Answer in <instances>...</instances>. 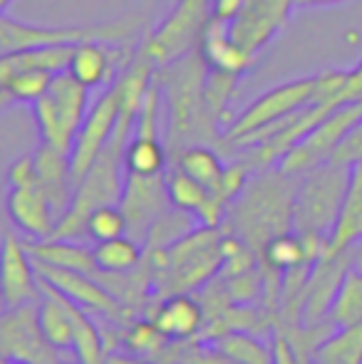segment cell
I'll list each match as a JSON object with an SVG mask.
<instances>
[{"label": "cell", "mask_w": 362, "mask_h": 364, "mask_svg": "<svg viewBox=\"0 0 362 364\" xmlns=\"http://www.w3.org/2000/svg\"><path fill=\"white\" fill-rule=\"evenodd\" d=\"M295 188L298 176H290L278 166L256 171L241 196L228 206L223 228L241 235L261 258V250L268 240L293 230Z\"/></svg>", "instance_id": "1"}, {"label": "cell", "mask_w": 362, "mask_h": 364, "mask_svg": "<svg viewBox=\"0 0 362 364\" xmlns=\"http://www.w3.org/2000/svg\"><path fill=\"white\" fill-rule=\"evenodd\" d=\"M223 225H196L164 250H144L151 260L156 290L161 297L171 292H193L211 283L223 268Z\"/></svg>", "instance_id": "2"}, {"label": "cell", "mask_w": 362, "mask_h": 364, "mask_svg": "<svg viewBox=\"0 0 362 364\" xmlns=\"http://www.w3.org/2000/svg\"><path fill=\"white\" fill-rule=\"evenodd\" d=\"M139 28V18H122L110 23L92 25H35L13 20L0 13V55L18 53L28 48H48V45H80V43H129Z\"/></svg>", "instance_id": "3"}, {"label": "cell", "mask_w": 362, "mask_h": 364, "mask_svg": "<svg viewBox=\"0 0 362 364\" xmlns=\"http://www.w3.org/2000/svg\"><path fill=\"white\" fill-rule=\"evenodd\" d=\"M350 181V164L325 161L298 176L293 203V230L298 233H333Z\"/></svg>", "instance_id": "4"}, {"label": "cell", "mask_w": 362, "mask_h": 364, "mask_svg": "<svg viewBox=\"0 0 362 364\" xmlns=\"http://www.w3.org/2000/svg\"><path fill=\"white\" fill-rule=\"evenodd\" d=\"M30 107H33L40 141L63 154H70L92 107L90 90L80 85L70 73H60L55 75L50 90Z\"/></svg>", "instance_id": "5"}, {"label": "cell", "mask_w": 362, "mask_h": 364, "mask_svg": "<svg viewBox=\"0 0 362 364\" xmlns=\"http://www.w3.org/2000/svg\"><path fill=\"white\" fill-rule=\"evenodd\" d=\"M315 100H320L318 75L300 77V80H290L280 87H273L266 95L256 97L241 114L233 117L231 127L223 132L218 144L223 149H233L236 144H241L243 139H248V136L290 119V117L298 114L303 107H308Z\"/></svg>", "instance_id": "6"}, {"label": "cell", "mask_w": 362, "mask_h": 364, "mask_svg": "<svg viewBox=\"0 0 362 364\" xmlns=\"http://www.w3.org/2000/svg\"><path fill=\"white\" fill-rule=\"evenodd\" d=\"M211 23V0H176L164 20L142 43L156 68L196 53Z\"/></svg>", "instance_id": "7"}, {"label": "cell", "mask_w": 362, "mask_h": 364, "mask_svg": "<svg viewBox=\"0 0 362 364\" xmlns=\"http://www.w3.org/2000/svg\"><path fill=\"white\" fill-rule=\"evenodd\" d=\"M362 119V100L348 102V105L333 109L300 144H295L280 159L278 168L290 176H300V173L310 171L318 164H325L335 156L348 134L360 124Z\"/></svg>", "instance_id": "8"}, {"label": "cell", "mask_w": 362, "mask_h": 364, "mask_svg": "<svg viewBox=\"0 0 362 364\" xmlns=\"http://www.w3.org/2000/svg\"><path fill=\"white\" fill-rule=\"evenodd\" d=\"M0 355L10 362L58 364L63 352L48 340L40 325L38 302L20 307H5L0 315Z\"/></svg>", "instance_id": "9"}, {"label": "cell", "mask_w": 362, "mask_h": 364, "mask_svg": "<svg viewBox=\"0 0 362 364\" xmlns=\"http://www.w3.org/2000/svg\"><path fill=\"white\" fill-rule=\"evenodd\" d=\"M119 114H122L119 95H117V85L112 82L110 87H105L100 100L92 102L87 117H85V124L80 127V134L75 139L73 151H70V166H73L75 186L87 176L92 164L97 161L102 149L112 139V134L117 129V122H119Z\"/></svg>", "instance_id": "10"}, {"label": "cell", "mask_w": 362, "mask_h": 364, "mask_svg": "<svg viewBox=\"0 0 362 364\" xmlns=\"http://www.w3.org/2000/svg\"><path fill=\"white\" fill-rule=\"evenodd\" d=\"M35 268L43 280H48L53 288H58L65 297H70L73 302H78L85 310H95L102 315L112 317V320H127L124 302L119 297H115L105 283L95 280V275L80 273V270L60 268V265H50L43 260H35Z\"/></svg>", "instance_id": "11"}, {"label": "cell", "mask_w": 362, "mask_h": 364, "mask_svg": "<svg viewBox=\"0 0 362 364\" xmlns=\"http://www.w3.org/2000/svg\"><path fill=\"white\" fill-rule=\"evenodd\" d=\"M293 10L295 0H246L231 23V38L248 55L258 58V53L285 28Z\"/></svg>", "instance_id": "12"}, {"label": "cell", "mask_w": 362, "mask_h": 364, "mask_svg": "<svg viewBox=\"0 0 362 364\" xmlns=\"http://www.w3.org/2000/svg\"><path fill=\"white\" fill-rule=\"evenodd\" d=\"M119 206L124 208L127 220H129V235L144 245L151 225L166 211L174 208L169 201V193H166V173H161V176H132V173H127Z\"/></svg>", "instance_id": "13"}, {"label": "cell", "mask_w": 362, "mask_h": 364, "mask_svg": "<svg viewBox=\"0 0 362 364\" xmlns=\"http://www.w3.org/2000/svg\"><path fill=\"white\" fill-rule=\"evenodd\" d=\"M0 290H3V307L30 305V302H40L43 297L35 258L28 253L23 238H18L13 230H5L3 235Z\"/></svg>", "instance_id": "14"}, {"label": "cell", "mask_w": 362, "mask_h": 364, "mask_svg": "<svg viewBox=\"0 0 362 364\" xmlns=\"http://www.w3.org/2000/svg\"><path fill=\"white\" fill-rule=\"evenodd\" d=\"M350 253L328 255L313 265V273L308 278L303 292V307H300V325L318 327L328 320V312L333 307V300L340 290L345 273L350 268Z\"/></svg>", "instance_id": "15"}, {"label": "cell", "mask_w": 362, "mask_h": 364, "mask_svg": "<svg viewBox=\"0 0 362 364\" xmlns=\"http://www.w3.org/2000/svg\"><path fill=\"white\" fill-rule=\"evenodd\" d=\"M129 43L110 45V43H80L75 45L73 60H70L68 73L85 85L87 90H97V87H110L117 80V73L132 63L134 55L127 50Z\"/></svg>", "instance_id": "16"}, {"label": "cell", "mask_w": 362, "mask_h": 364, "mask_svg": "<svg viewBox=\"0 0 362 364\" xmlns=\"http://www.w3.org/2000/svg\"><path fill=\"white\" fill-rule=\"evenodd\" d=\"M5 206H8V216L15 228L28 240H45L55 235L58 216H55L48 193L38 181L28 186H10Z\"/></svg>", "instance_id": "17"}, {"label": "cell", "mask_w": 362, "mask_h": 364, "mask_svg": "<svg viewBox=\"0 0 362 364\" xmlns=\"http://www.w3.org/2000/svg\"><path fill=\"white\" fill-rule=\"evenodd\" d=\"M147 317H151L171 342L198 340L206 325V310H203L201 297L191 292H171L161 297L159 305Z\"/></svg>", "instance_id": "18"}, {"label": "cell", "mask_w": 362, "mask_h": 364, "mask_svg": "<svg viewBox=\"0 0 362 364\" xmlns=\"http://www.w3.org/2000/svg\"><path fill=\"white\" fill-rule=\"evenodd\" d=\"M166 193H169L171 206L179 208V211L191 213L201 225L218 228L226 220L228 213L226 203L218 201L211 188L203 186L196 178H191L188 173H183L181 168H171L166 173Z\"/></svg>", "instance_id": "19"}, {"label": "cell", "mask_w": 362, "mask_h": 364, "mask_svg": "<svg viewBox=\"0 0 362 364\" xmlns=\"http://www.w3.org/2000/svg\"><path fill=\"white\" fill-rule=\"evenodd\" d=\"M33 156L35 168H38V183L48 193L55 216L60 220L70 211L75 201V191H78L73 178V166H70V154H63L55 146L40 141V149Z\"/></svg>", "instance_id": "20"}, {"label": "cell", "mask_w": 362, "mask_h": 364, "mask_svg": "<svg viewBox=\"0 0 362 364\" xmlns=\"http://www.w3.org/2000/svg\"><path fill=\"white\" fill-rule=\"evenodd\" d=\"M198 53H201L203 63L211 70H223V73H233V75L248 73L256 65V58L248 55L231 38V23H223V20H213V18L208 23L206 33H203Z\"/></svg>", "instance_id": "21"}, {"label": "cell", "mask_w": 362, "mask_h": 364, "mask_svg": "<svg viewBox=\"0 0 362 364\" xmlns=\"http://www.w3.org/2000/svg\"><path fill=\"white\" fill-rule=\"evenodd\" d=\"M362 243V161L350 166V181L345 191L340 216L330 233V255L350 253Z\"/></svg>", "instance_id": "22"}, {"label": "cell", "mask_w": 362, "mask_h": 364, "mask_svg": "<svg viewBox=\"0 0 362 364\" xmlns=\"http://www.w3.org/2000/svg\"><path fill=\"white\" fill-rule=\"evenodd\" d=\"M40 288H43V297L38 302V310L43 332L63 355H73V312H70V300L43 278H40Z\"/></svg>", "instance_id": "23"}, {"label": "cell", "mask_w": 362, "mask_h": 364, "mask_svg": "<svg viewBox=\"0 0 362 364\" xmlns=\"http://www.w3.org/2000/svg\"><path fill=\"white\" fill-rule=\"evenodd\" d=\"M23 243L35 260H43V263H50V265H60V268L80 270V273H90V275L100 273L92 248H85L80 240H68V238L28 240V238H23Z\"/></svg>", "instance_id": "24"}, {"label": "cell", "mask_w": 362, "mask_h": 364, "mask_svg": "<svg viewBox=\"0 0 362 364\" xmlns=\"http://www.w3.org/2000/svg\"><path fill=\"white\" fill-rule=\"evenodd\" d=\"M75 45H48V48H28L18 53L0 55V77L15 70H43V73H68Z\"/></svg>", "instance_id": "25"}, {"label": "cell", "mask_w": 362, "mask_h": 364, "mask_svg": "<svg viewBox=\"0 0 362 364\" xmlns=\"http://www.w3.org/2000/svg\"><path fill=\"white\" fill-rule=\"evenodd\" d=\"M92 253H95V263L102 275H129L144 263V245L132 235L100 240L95 243Z\"/></svg>", "instance_id": "26"}, {"label": "cell", "mask_w": 362, "mask_h": 364, "mask_svg": "<svg viewBox=\"0 0 362 364\" xmlns=\"http://www.w3.org/2000/svg\"><path fill=\"white\" fill-rule=\"evenodd\" d=\"M310 362L315 364H362V320L338 327L315 345Z\"/></svg>", "instance_id": "27"}, {"label": "cell", "mask_w": 362, "mask_h": 364, "mask_svg": "<svg viewBox=\"0 0 362 364\" xmlns=\"http://www.w3.org/2000/svg\"><path fill=\"white\" fill-rule=\"evenodd\" d=\"M176 168H181L183 173L201 181L211 191H216L223 178V171H226V164H223L221 154L216 149L206 144H188L181 151H176Z\"/></svg>", "instance_id": "28"}, {"label": "cell", "mask_w": 362, "mask_h": 364, "mask_svg": "<svg viewBox=\"0 0 362 364\" xmlns=\"http://www.w3.org/2000/svg\"><path fill=\"white\" fill-rule=\"evenodd\" d=\"M122 347H124L129 355L142 357V360H149L151 364L159 362V357L164 355V350L169 347V337L156 327V322L151 317H142L127 325V330L119 337Z\"/></svg>", "instance_id": "29"}, {"label": "cell", "mask_w": 362, "mask_h": 364, "mask_svg": "<svg viewBox=\"0 0 362 364\" xmlns=\"http://www.w3.org/2000/svg\"><path fill=\"white\" fill-rule=\"evenodd\" d=\"M53 80L55 75L43 73V70H15V73L0 77V100H3V107H8L10 102L35 105L50 90Z\"/></svg>", "instance_id": "30"}, {"label": "cell", "mask_w": 362, "mask_h": 364, "mask_svg": "<svg viewBox=\"0 0 362 364\" xmlns=\"http://www.w3.org/2000/svg\"><path fill=\"white\" fill-rule=\"evenodd\" d=\"M211 345L218 352L228 355L238 364H275L273 347H268L263 340H258L256 335L246 330H231L218 335L216 340H211Z\"/></svg>", "instance_id": "31"}, {"label": "cell", "mask_w": 362, "mask_h": 364, "mask_svg": "<svg viewBox=\"0 0 362 364\" xmlns=\"http://www.w3.org/2000/svg\"><path fill=\"white\" fill-rule=\"evenodd\" d=\"M258 263H261L263 270H278V273H288L295 265L310 263L308 253H305L303 235L298 230H288V233L275 235V238H271L263 245Z\"/></svg>", "instance_id": "32"}, {"label": "cell", "mask_w": 362, "mask_h": 364, "mask_svg": "<svg viewBox=\"0 0 362 364\" xmlns=\"http://www.w3.org/2000/svg\"><path fill=\"white\" fill-rule=\"evenodd\" d=\"M360 320H362V268L350 265L325 322H330L338 330V327L353 325V322Z\"/></svg>", "instance_id": "33"}, {"label": "cell", "mask_w": 362, "mask_h": 364, "mask_svg": "<svg viewBox=\"0 0 362 364\" xmlns=\"http://www.w3.org/2000/svg\"><path fill=\"white\" fill-rule=\"evenodd\" d=\"M85 233H87V238H92L95 243L119 238V235H129V220H127L124 208H122L119 203H105V206L95 208L87 216Z\"/></svg>", "instance_id": "34"}, {"label": "cell", "mask_w": 362, "mask_h": 364, "mask_svg": "<svg viewBox=\"0 0 362 364\" xmlns=\"http://www.w3.org/2000/svg\"><path fill=\"white\" fill-rule=\"evenodd\" d=\"M179 364H238V362L231 360L228 355H223V352H218L211 342L188 340L181 350Z\"/></svg>", "instance_id": "35"}, {"label": "cell", "mask_w": 362, "mask_h": 364, "mask_svg": "<svg viewBox=\"0 0 362 364\" xmlns=\"http://www.w3.org/2000/svg\"><path fill=\"white\" fill-rule=\"evenodd\" d=\"M333 161L350 164V166H353V164H358V161H362V119H360V124L348 134V139L340 144L338 151H335Z\"/></svg>", "instance_id": "36"}, {"label": "cell", "mask_w": 362, "mask_h": 364, "mask_svg": "<svg viewBox=\"0 0 362 364\" xmlns=\"http://www.w3.org/2000/svg\"><path fill=\"white\" fill-rule=\"evenodd\" d=\"M38 181V168H35V156H20L18 161L10 164L8 183L10 186H28Z\"/></svg>", "instance_id": "37"}, {"label": "cell", "mask_w": 362, "mask_h": 364, "mask_svg": "<svg viewBox=\"0 0 362 364\" xmlns=\"http://www.w3.org/2000/svg\"><path fill=\"white\" fill-rule=\"evenodd\" d=\"M345 97H348L350 102L362 100V60L358 63V68L350 70L348 82H345Z\"/></svg>", "instance_id": "38"}, {"label": "cell", "mask_w": 362, "mask_h": 364, "mask_svg": "<svg viewBox=\"0 0 362 364\" xmlns=\"http://www.w3.org/2000/svg\"><path fill=\"white\" fill-rule=\"evenodd\" d=\"M348 3V0H295V10H308V8H330V5Z\"/></svg>", "instance_id": "39"}, {"label": "cell", "mask_w": 362, "mask_h": 364, "mask_svg": "<svg viewBox=\"0 0 362 364\" xmlns=\"http://www.w3.org/2000/svg\"><path fill=\"white\" fill-rule=\"evenodd\" d=\"M105 364H151V362L149 360H142V357L129 355V352H124V355H107Z\"/></svg>", "instance_id": "40"}, {"label": "cell", "mask_w": 362, "mask_h": 364, "mask_svg": "<svg viewBox=\"0 0 362 364\" xmlns=\"http://www.w3.org/2000/svg\"><path fill=\"white\" fill-rule=\"evenodd\" d=\"M13 3V0H0V10H3V13H8V5Z\"/></svg>", "instance_id": "41"}, {"label": "cell", "mask_w": 362, "mask_h": 364, "mask_svg": "<svg viewBox=\"0 0 362 364\" xmlns=\"http://www.w3.org/2000/svg\"><path fill=\"white\" fill-rule=\"evenodd\" d=\"M3 364H30V362H10V360H3Z\"/></svg>", "instance_id": "42"}, {"label": "cell", "mask_w": 362, "mask_h": 364, "mask_svg": "<svg viewBox=\"0 0 362 364\" xmlns=\"http://www.w3.org/2000/svg\"><path fill=\"white\" fill-rule=\"evenodd\" d=\"M58 364H78V362H68V360H60Z\"/></svg>", "instance_id": "43"}, {"label": "cell", "mask_w": 362, "mask_h": 364, "mask_svg": "<svg viewBox=\"0 0 362 364\" xmlns=\"http://www.w3.org/2000/svg\"><path fill=\"white\" fill-rule=\"evenodd\" d=\"M310 364H315V362H310Z\"/></svg>", "instance_id": "44"}]
</instances>
